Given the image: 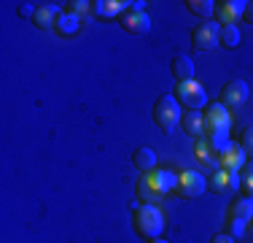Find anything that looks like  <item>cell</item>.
Returning <instances> with one entry per match:
<instances>
[{
    "label": "cell",
    "instance_id": "1",
    "mask_svg": "<svg viewBox=\"0 0 253 243\" xmlns=\"http://www.w3.org/2000/svg\"><path fill=\"white\" fill-rule=\"evenodd\" d=\"M172 189H178V176L172 170H151L143 173V179L137 181V197L146 203H159Z\"/></svg>",
    "mask_w": 253,
    "mask_h": 243
},
{
    "label": "cell",
    "instance_id": "2",
    "mask_svg": "<svg viewBox=\"0 0 253 243\" xmlns=\"http://www.w3.org/2000/svg\"><path fill=\"white\" fill-rule=\"evenodd\" d=\"M229 130H232V114L221 103H210L205 108V135L224 149L229 143Z\"/></svg>",
    "mask_w": 253,
    "mask_h": 243
},
{
    "label": "cell",
    "instance_id": "3",
    "mask_svg": "<svg viewBox=\"0 0 253 243\" xmlns=\"http://www.w3.org/2000/svg\"><path fill=\"white\" fill-rule=\"evenodd\" d=\"M135 230L143 238L156 241L162 235V230H165V216H162V211L156 208L154 203L140 205V208L135 211Z\"/></svg>",
    "mask_w": 253,
    "mask_h": 243
},
{
    "label": "cell",
    "instance_id": "4",
    "mask_svg": "<svg viewBox=\"0 0 253 243\" xmlns=\"http://www.w3.org/2000/svg\"><path fill=\"white\" fill-rule=\"evenodd\" d=\"M154 119H156V124H159L165 132H172V130H175L178 122L183 119V114H180V103L175 100V95H162L159 100H156V106H154Z\"/></svg>",
    "mask_w": 253,
    "mask_h": 243
},
{
    "label": "cell",
    "instance_id": "5",
    "mask_svg": "<svg viewBox=\"0 0 253 243\" xmlns=\"http://www.w3.org/2000/svg\"><path fill=\"white\" fill-rule=\"evenodd\" d=\"M175 100L186 108V111H200V108L208 106V95H205L202 84H197L194 78H191V81H178Z\"/></svg>",
    "mask_w": 253,
    "mask_h": 243
},
{
    "label": "cell",
    "instance_id": "6",
    "mask_svg": "<svg viewBox=\"0 0 253 243\" xmlns=\"http://www.w3.org/2000/svg\"><path fill=\"white\" fill-rule=\"evenodd\" d=\"M221 41V24L218 22H202L200 27H194L191 33V46L194 52H210Z\"/></svg>",
    "mask_w": 253,
    "mask_h": 243
},
{
    "label": "cell",
    "instance_id": "7",
    "mask_svg": "<svg viewBox=\"0 0 253 243\" xmlns=\"http://www.w3.org/2000/svg\"><path fill=\"white\" fill-rule=\"evenodd\" d=\"M245 100H248V84L243 81V78H234V81H229L224 89H221V106L226 108V111H232V108H240L245 106Z\"/></svg>",
    "mask_w": 253,
    "mask_h": 243
},
{
    "label": "cell",
    "instance_id": "8",
    "mask_svg": "<svg viewBox=\"0 0 253 243\" xmlns=\"http://www.w3.org/2000/svg\"><path fill=\"white\" fill-rule=\"evenodd\" d=\"M205 189H208V181H205L200 173H194V170H186V173L178 176V192L183 194L186 200L200 197V194H205Z\"/></svg>",
    "mask_w": 253,
    "mask_h": 243
},
{
    "label": "cell",
    "instance_id": "9",
    "mask_svg": "<svg viewBox=\"0 0 253 243\" xmlns=\"http://www.w3.org/2000/svg\"><path fill=\"white\" fill-rule=\"evenodd\" d=\"M122 27L132 35H146L151 30V16L146 11H137V8H126L122 14Z\"/></svg>",
    "mask_w": 253,
    "mask_h": 243
},
{
    "label": "cell",
    "instance_id": "10",
    "mask_svg": "<svg viewBox=\"0 0 253 243\" xmlns=\"http://www.w3.org/2000/svg\"><path fill=\"white\" fill-rule=\"evenodd\" d=\"M218 165H221V170H232V173L243 170V168H245V151H243V146L229 141V143L224 146V149H221Z\"/></svg>",
    "mask_w": 253,
    "mask_h": 243
},
{
    "label": "cell",
    "instance_id": "11",
    "mask_svg": "<svg viewBox=\"0 0 253 243\" xmlns=\"http://www.w3.org/2000/svg\"><path fill=\"white\" fill-rule=\"evenodd\" d=\"M245 5H248L245 0H221V3H215V16L226 27V24H234L245 14Z\"/></svg>",
    "mask_w": 253,
    "mask_h": 243
},
{
    "label": "cell",
    "instance_id": "12",
    "mask_svg": "<svg viewBox=\"0 0 253 243\" xmlns=\"http://www.w3.org/2000/svg\"><path fill=\"white\" fill-rule=\"evenodd\" d=\"M210 189L218 194H232L240 189V176L232 173V170H215L210 176Z\"/></svg>",
    "mask_w": 253,
    "mask_h": 243
},
{
    "label": "cell",
    "instance_id": "13",
    "mask_svg": "<svg viewBox=\"0 0 253 243\" xmlns=\"http://www.w3.org/2000/svg\"><path fill=\"white\" fill-rule=\"evenodd\" d=\"M194 154L202 165H218L221 146H215L208 135H202V138H197V143H194Z\"/></svg>",
    "mask_w": 253,
    "mask_h": 243
},
{
    "label": "cell",
    "instance_id": "14",
    "mask_svg": "<svg viewBox=\"0 0 253 243\" xmlns=\"http://www.w3.org/2000/svg\"><path fill=\"white\" fill-rule=\"evenodd\" d=\"M59 14H62V11H57V5H38L35 14H33V24H35V27H41V30H49V27L57 24Z\"/></svg>",
    "mask_w": 253,
    "mask_h": 243
},
{
    "label": "cell",
    "instance_id": "15",
    "mask_svg": "<svg viewBox=\"0 0 253 243\" xmlns=\"http://www.w3.org/2000/svg\"><path fill=\"white\" fill-rule=\"evenodd\" d=\"M92 5H94V14L100 19H111V16L124 14L126 5H132V3H124V0H100V3H92Z\"/></svg>",
    "mask_w": 253,
    "mask_h": 243
},
{
    "label": "cell",
    "instance_id": "16",
    "mask_svg": "<svg viewBox=\"0 0 253 243\" xmlns=\"http://www.w3.org/2000/svg\"><path fill=\"white\" fill-rule=\"evenodd\" d=\"M183 130H186V135H191V138H202L205 135V114L200 111H189V114H183Z\"/></svg>",
    "mask_w": 253,
    "mask_h": 243
},
{
    "label": "cell",
    "instance_id": "17",
    "mask_svg": "<svg viewBox=\"0 0 253 243\" xmlns=\"http://www.w3.org/2000/svg\"><path fill=\"white\" fill-rule=\"evenodd\" d=\"M172 76H175L178 81H191V78H194V62H191L186 54H178V57L172 60Z\"/></svg>",
    "mask_w": 253,
    "mask_h": 243
},
{
    "label": "cell",
    "instance_id": "18",
    "mask_svg": "<svg viewBox=\"0 0 253 243\" xmlns=\"http://www.w3.org/2000/svg\"><path fill=\"white\" fill-rule=\"evenodd\" d=\"M135 168L137 170H143V173H151V170H156V154L151 149H137L135 151Z\"/></svg>",
    "mask_w": 253,
    "mask_h": 243
},
{
    "label": "cell",
    "instance_id": "19",
    "mask_svg": "<svg viewBox=\"0 0 253 243\" xmlns=\"http://www.w3.org/2000/svg\"><path fill=\"white\" fill-rule=\"evenodd\" d=\"M232 219L240 222H253V197H243L232 205Z\"/></svg>",
    "mask_w": 253,
    "mask_h": 243
},
{
    "label": "cell",
    "instance_id": "20",
    "mask_svg": "<svg viewBox=\"0 0 253 243\" xmlns=\"http://www.w3.org/2000/svg\"><path fill=\"white\" fill-rule=\"evenodd\" d=\"M78 27H81V22H78V16L68 14V11H65V14H59V16H57V24H54V30H59L62 35H73Z\"/></svg>",
    "mask_w": 253,
    "mask_h": 243
},
{
    "label": "cell",
    "instance_id": "21",
    "mask_svg": "<svg viewBox=\"0 0 253 243\" xmlns=\"http://www.w3.org/2000/svg\"><path fill=\"white\" fill-rule=\"evenodd\" d=\"M186 8L197 16H205V19H210V14H215V3H210V0H186Z\"/></svg>",
    "mask_w": 253,
    "mask_h": 243
},
{
    "label": "cell",
    "instance_id": "22",
    "mask_svg": "<svg viewBox=\"0 0 253 243\" xmlns=\"http://www.w3.org/2000/svg\"><path fill=\"white\" fill-rule=\"evenodd\" d=\"M240 189L245 192V197H253V162H245L243 176H240Z\"/></svg>",
    "mask_w": 253,
    "mask_h": 243
},
{
    "label": "cell",
    "instance_id": "23",
    "mask_svg": "<svg viewBox=\"0 0 253 243\" xmlns=\"http://www.w3.org/2000/svg\"><path fill=\"white\" fill-rule=\"evenodd\" d=\"M221 44L229 46V49H234L240 44V30L234 27V24H226V27H221Z\"/></svg>",
    "mask_w": 253,
    "mask_h": 243
},
{
    "label": "cell",
    "instance_id": "24",
    "mask_svg": "<svg viewBox=\"0 0 253 243\" xmlns=\"http://www.w3.org/2000/svg\"><path fill=\"white\" fill-rule=\"evenodd\" d=\"M240 146H243L245 157H253V124H251V127H245V132H243V141H240Z\"/></svg>",
    "mask_w": 253,
    "mask_h": 243
},
{
    "label": "cell",
    "instance_id": "25",
    "mask_svg": "<svg viewBox=\"0 0 253 243\" xmlns=\"http://www.w3.org/2000/svg\"><path fill=\"white\" fill-rule=\"evenodd\" d=\"M92 3H84V0H73V3H68V14H73V16H78V14H84V11L89 8Z\"/></svg>",
    "mask_w": 253,
    "mask_h": 243
},
{
    "label": "cell",
    "instance_id": "26",
    "mask_svg": "<svg viewBox=\"0 0 253 243\" xmlns=\"http://www.w3.org/2000/svg\"><path fill=\"white\" fill-rule=\"evenodd\" d=\"M243 233H245V222H240V219H234V222H232V233H229V235H232V238H240Z\"/></svg>",
    "mask_w": 253,
    "mask_h": 243
},
{
    "label": "cell",
    "instance_id": "27",
    "mask_svg": "<svg viewBox=\"0 0 253 243\" xmlns=\"http://www.w3.org/2000/svg\"><path fill=\"white\" fill-rule=\"evenodd\" d=\"M210 243H234V238H232V235H224V233H221V235H215Z\"/></svg>",
    "mask_w": 253,
    "mask_h": 243
},
{
    "label": "cell",
    "instance_id": "28",
    "mask_svg": "<svg viewBox=\"0 0 253 243\" xmlns=\"http://www.w3.org/2000/svg\"><path fill=\"white\" fill-rule=\"evenodd\" d=\"M33 14H35V8H33L30 3H25V5L19 8V16H33Z\"/></svg>",
    "mask_w": 253,
    "mask_h": 243
},
{
    "label": "cell",
    "instance_id": "29",
    "mask_svg": "<svg viewBox=\"0 0 253 243\" xmlns=\"http://www.w3.org/2000/svg\"><path fill=\"white\" fill-rule=\"evenodd\" d=\"M243 16H245V22H251V24H253V3L245 5V14H243Z\"/></svg>",
    "mask_w": 253,
    "mask_h": 243
},
{
    "label": "cell",
    "instance_id": "30",
    "mask_svg": "<svg viewBox=\"0 0 253 243\" xmlns=\"http://www.w3.org/2000/svg\"><path fill=\"white\" fill-rule=\"evenodd\" d=\"M151 243H167V241H159V238H156V241H151Z\"/></svg>",
    "mask_w": 253,
    "mask_h": 243
}]
</instances>
